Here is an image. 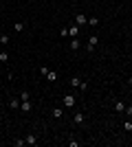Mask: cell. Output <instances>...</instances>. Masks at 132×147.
Segmentation results:
<instances>
[{
	"label": "cell",
	"instance_id": "6da1fadb",
	"mask_svg": "<svg viewBox=\"0 0 132 147\" xmlns=\"http://www.w3.org/2000/svg\"><path fill=\"white\" fill-rule=\"evenodd\" d=\"M97 44H99V37H97V35H90V37H88V46H86V51H88V53H93Z\"/></svg>",
	"mask_w": 132,
	"mask_h": 147
},
{
	"label": "cell",
	"instance_id": "7a4b0ae2",
	"mask_svg": "<svg viewBox=\"0 0 132 147\" xmlns=\"http://www.w3.org/2000/svg\"><path fill=\"white\" fill-rule=\"evenodd\" d=\"M64 105H66V108H73V105H75V94H64Z\"/></svg>",
	"mask_w": 132,
	"mask_h": 147
},
{
	"label": "cell",
	"instance_id": "3957f363",
	"mask_svg": "<svg viewBox=\"0 0 132 147\" xmlns=\"http://www.w3.org/2000/svg\"><path fill=\"white\" fill-rule=\"evenodd\" d=\"M75 24H77V26L88 24V18H86V16H82V13H77V16H75Z\"/></svg>",
	"mask_w": 132,
	"mask_h": 147
},
{
	"label": "cell",
	"instance_id": "277c9868",
	"mask_svg": "<svg viewBox=\"0 0 132 147\" xmlns=\"http://www.w3.org/2000/svg\"><path fill=\"white\" fill-rule=\"evenodd\" d=\"M20 110L29 114V112H31V101H29V99H26V101H20Z\"/></svg>",
	"mask_w": 132,
	"mask_h": 147
},
{
	"label": "cell",
	"instance_id": "5b68a950",
	"mask_svg": "<svg viewBox=\"0 0 132 147\" xmlns=\"http://www.w3.org/2000/svg\"><path fill=\"white\" fill-rule=\"evenodd\" d=\"M79 29H82V26H77V24L68 26V35H70V37H77V35H79Z\"/></svg>",
	"mask_w": 132,
	"mask_h": 147
},
{
	"label": "cell",
	"instance_id": "8992f818",
	"mask_svg": "<svg viewBox=\"0 0 132 147\" xmlns=\"http://www.w3.org/2000/svg\"><path fill=\"white\" fill-rule=\"evenodd\" d=\"M73 123H84V112H75V117H73Z\"/></svg>",
	"mask_w": 132,
	"mask_h": 147
},
{
	"label": "cell",
	"instance_id": "52a82bcc",
	"mask_svg": "<svg viewBox=\"0 0 132 147\" xmlns=\"http://www.w3.org/2000/svg\"><path fill=\"white\" fill-rule=\"evenodd\" d=\"M24 141H26V145H38V138H35V136H33V134H29V136H26V138H24Z\"/></svg>",
	"mask_w": 132,
	"mask_h": 147
},
{
	"label": "cell",
	"instance_id": "ba28073f",
	"mask_svg": "<svg viewBox=\"0 0 132 147\" xmlns=\"http://www.w3.org/2000/svg\"><path fill=\"white\" fill-rule=\"evenodd\" d=\"M79 46H82V44H79V40H77V37H73V42H70V51H79Z\"/></svg>",
	"mask_w": 132,
	"mask_h": 147
},
{
	"label": "cell",
	"instance_id": "9c48e42d",
	"mask_svg": "<svg viewBox=\"0 0 132 147\" xmlns=\"http://www.w3.org/2000/svg\"><path fill=\"white\" fill-rule=\"evenodd\" d=\"M114 110L119 112V114H121V112H126V103H121V101H117V103H114Z\"/></svg>",
	"mask_w": 132,
	"mask_h": 147
},
{
	"label": "cell",
	"instance_id": "30bf717a",
	"mask_svg": "<svg viewBox=\"0 0 132 147\" xmlns=\"http://www.w3.org/2000/svg\"><path fill=\"white\" fill-rule=\"evenodd\" d=\"M51 114H53V119H62V114H64V110H62V108H55V110L51 112Z\"/></svg>",
	"mask_w": 132,
	"mask_h": 147
},
{
	"label": "cell",
	"instance_id": "8fae6325",
	"mask_svg": "<svg viewBox=\"0 0 132 147\" xmlns=\"http://www.w3.org/2000/svg\"><path fill=\"white\" fill-rule=\"evenodd\" d=\"M57 77H60V75H57L55 70H49V75H46V79H49V81H57Z\"/></svg>",
	"mask_w": 132,
	"mask_h": 147
},
{
	"label": "cell",
	"instance_id": "7c38bea8",
	"mask_svg": "<svg viewBox=\"0 0 132 147\" xmlns=\"http://www.w3.org/2000/svg\"><path fill=\"white\" fill-rule=\"evenodd\" d=\"M13 31H16V33L24 31V22H16V24H13Z\"/></svg>",
	"mask_w": 132,
	"mask_h": 147
},
{
	"label": "cell",
	"instance_id": "4fadbf2b",
	"mask_svg": "<svg viewBox=\"0 0 132 147\" xmlns=\"http://www.w3.org/2000/svg\"><path fill=\"white\" fill-rule=\"evenodd\" d=\"M79 84H82L79 77H73V79H70V86H73V88H79Z\"/></svg>",
	"mask_w": 132,
	"mask_h": 147
},
{
	"label": "cell",
	"instance_id": "5bb4252c",
	"mask_svg": "<svg viewBox=\"0 0 132 147\" xmlns=\"http://www.w3.org/2000/svg\"><path fill=\"white\" fill-rule=\"evenodd\" d=\"M13 145H16V147H24L26 141H24V138H18V141H13Z\"/></svg>",
	"mask_w": 132,
	"mask_h": 147
},
{
	"label": "cell",
	"instance_id": "9a60e30c",
	"mask_svg": "<svg viewBox=\"0 0 132 147\" xmlns=\"http://www.w3.org/2000/svg\"><path fill=\"white\" fill-rule=\"evenodd\" d=\"M0 44H2V46L9 44V35H2V33H0Z\"/></svg>",
	"mask_w": 132,
	"mask_h": 147
},
{
	"label": "cell",
	"instance_id": "2e32d148",
	"mask_svg": "<svg viewBox=\"0 0 132 147\" xmlns=\"http://www.w3.org/2000/svg\"><path fill=\"white\" fill-rule=\"evenodd\" d=\"M123 129H126V132H132V121H126V123H123Z\"/></svg>",
	"mask_w": 132,
	"mask_h": 147
},
{
	"label": "cell",
	"instance_id": "e0dca14e",
	"mask_svg": "<svg viewBox=\"0 0 132 147\" xmlns=\"http://www.w3.org/2000/svg\"><path fill=\"white\" fill-rule=\"evenodd\" d=\"M9 59V53H5V51H0V61H7Z\"/></svg>",
	"mask_w": 132,
	"mask_h": 147
},
{
	"label": "cell",
	"instance_id": "ac0fdd59",
	"mask_svg": "<svg viewBox=\"0 0 132 147\" xmlns=\"http://www.w3.org/2000/svg\"><path fill=\"white\" fill-rule=\"evenodd\" d=\"M9 105H11L13 110H16V108H20V101H18V99H11V103H9Z\"/></svg>",
	"mask_w": 132,
	"mask_h": 147
},
{
	"label": "cell",
	"instance_id": "d6986e66",
	"mask_svg": "<svg viewBox=\"0 0 132 147\" xmlns=\"http://www.w3.org/2000/svg\"><path fill=\"white\" fill-rule=\"evenodd\" d=\"M88 24H93V26H97V24H99V20H97V18H88Z\"/></svg>",
	"mask_w": 132,
	"mask_h": 147
},
{
	"label": "cell",
	"instance_id": "ffe728a7",
	"mask_svg": "<svg viewBox=\"0 0 132 147\" xmlns=\"http://www.w3.org/2000/svg\"><path fill=\"white\" fill-rule=\"evenodd\" d=\"M40 75H42V77H46V75H49V68L42 66V68H40Z\"/></svg>",
	"mask_w": 132,
	"mask_h": 147
},
{
	"label": "cell",
	"instance_id": "44dd1931",
	"mask_svg": "<svg viewBox=\"0 0 132 147\" xmlns=\"http://www.w3.org/2000/svg\"><path fill=\"white\" fill-rule=\"evenodd\" d=\"M26 99H29V92L24 90V92H22V94H20V101H26Z\"/></svg>",
	"mask_w": 132,
	"mask_h": 147
},
{
	"label": "cell",
	"instance_id": "7402d4cb",
	"mask_svg": "<svg viewBox=\"0 0 132 147\" xmlns=\"http://www.w3.org/2000/svg\"><path fill=\"white\" fill-rule=\"evenodd\" d=\"M68 147H79V141H68Z\"/></svg>",
	"mask_w": 132,
	"mask_h": 147
},
{
	"label": "cell",
	"instance_id": "603a6c76",
	"mask_svg": "<svg viewBox=\"0 0 132 147\" xmlns=\"http://www.w3.org/2000/svg\"><path fill=\"white\" fill-rule=\"evenodd\" d=\"M126 114H128V117H132V105H126Z\"/></svg>",
	"mask_w": 132,
	"mask_h": 147
},
{
	"label": "cell",
	"instance_id": "cb8c5ba5",
	"mask_svg": "<svg viewBox=\"0 0 132 147\" xmlns=\"http://www.w3.org/2000/svg\"><path fill=\"white\" fill-rule=\"evenodd\" d=\"M130 75H132V70H130Z\"/></svg>",
	"mask_w": 132,
	"mask_h": 147
}]
</instances>
